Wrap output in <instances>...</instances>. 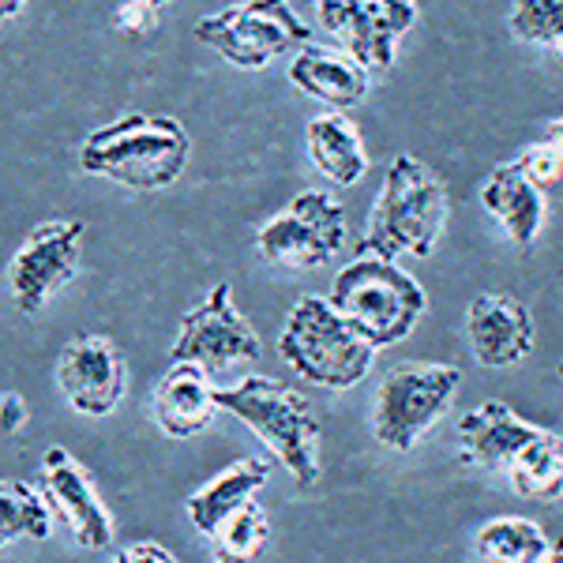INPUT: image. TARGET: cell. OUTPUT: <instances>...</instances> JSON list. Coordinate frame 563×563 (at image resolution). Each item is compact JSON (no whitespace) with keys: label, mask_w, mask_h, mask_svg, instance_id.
Masks as SVG:
<instances>
[{"label":"cell","mask_w":563,"mask_h":563,"mask_svg":"<svg viewBox=\"0 0 563 563\" xmlns=\"http://www.w3.org/2000/svg\"><path fill=\"white\" fill-rule=\"evenodd\" d=\"M113 31L121 38H147L158 31V8L147 0H121L113 12Z\"/></svg>","instance_id":"cell-27"},{"label":"cell","mask_w":563,"mask_h":563,"mask_svg":"<svg viewBox=\"0 0 563 563\" xmlns=\"http://www.w3.org/2000/svg\"><path fill=\"white\" fill-rule=\"evenodd\" d=\"M474 544L481 563H541L552 541L533 519L504 515V519H488L481 526Z\"/></svg>","instance_id":"cell-22"},{"label":"cell","mask_w":563,"mask_h":563,"mask_svg":"<svg viewBox=\"0 0 563 563\" xmlns=\"http://www.w3.org/2000/svg\"><path fill=\"white\" fill-rule=\"evenodd\" d=\"M147 4H154V8H166V4H177V0H147Z\"/></svg>","instance_id":"cell-33"},{"label":"cell","mask_w":563,"mask_h":563,"mask_svg":"<svg viewBox=\"0 0 563 563\" xmlns=\"http://www.w3.org/2000/svg\"><path fill=\"white\" fill-rule=\"evenodd\" d=\"M267 538H271V522L263 515V507L252 499L249 507H241L238 515H230L214 533V556L218 560H238V563H252L267 549Z\"/></svg>","instance_id":"cell-24"},{"label":"cell","mask_w":563,"mask_h":563,"mask_svg":"<svg viewBox=\"0 0 563 563\" xmlns=\"http://www.w3.org/2000/svg\"><path fill=\"white\" fill-rule=\"evenodd\" d=\"M346 249V211L327 192H297L256 233V252L275 267L312 271Z\"/></svg>","instance_id":"cell-8"},{"label":"cell","mask_w":563,"mask_h":563,"mask_svg":"<svg viewBox=\"0 0 563 563\" xmlns=\"http://www.w3.org/2000/svg\"><path fill=\"white\" fill-rule=\"evenodd\" d=\"M511 31L563 60V0H511Z\"/></svg>","instance_id":"cell-25"},{"label":"cell","mask_w":563,"mask_h":563,"mask_svg":"<svg viewBox=\"0 0 563 563\" xmlns=\"http://www.w3.org/2000/svg\"><path fill=\"white\" fill-rule=\"evenodd\" d=\"M372 71L361 68L350 53L342 49H323V45H305L289 60V84L301 90L305 98H316L327 109H346L361 106L368 98Z\"/></svg>","instance_id":"cell-17"},{"label":"cell","mask_w":563,"mask_h":563,"mask_svg":"<svg viewBox=\"0 0 563 563\" xmlns=\"http://www.w3.org/2000/svg\"><path fill=\"white\" fill-rule=\"evenodd\" d=\"M49 530V499L34 485H26V481H0V549H8L20 538L45 541Z\"/></svg>","instance_id":"cell-23"},{"label":"cell","mask_w":563,"mask_h":563,"mask_svg":"<svg viewBox=\"0 0 563 563\" xmlns=\"http://www.w3.org/2000/svg\"><path fill=\"white\" fill-rule=\"evenodd\" d=\"M462 387L455 365L406 361L384 372L372 406V435L387 451H413L421 435L451 410Z\"/></svg>","instance_id":"cell-6"},{"label":"cell","mask_w":563,"mask_h":563,"mask_svg":"<svg viewBox=\"0 0 563 563\" xmlns=\"http://www.w3.org/2000/svg\"><path fill=\"white\" fill-rule=\"evenodd\" d=\"M278 353L305 384L346 390L372 372L376 346L327 297H301L278 334Z\"/></svg>","instance_id":"cell-4"},{"label":"cell","mask_w":563,"mask_h":563,"mask_svg":"<svg viewBox=\"0 0 563 563\" xmlns=\"http://www.w3.org/2000/svg\"><path fill=\"white\" fill-rule=\"evenodd\" d=\"M538 140H541V143H549V147L556 151L560 158H563V117H556V121H549V124H544Z\"/></svg>","instance_id":"cell-30"},{"label":"cell","mask_w":563,"mask_h":563,"mask_svg":"<svg viewBox=\"0 0 563 563\" xmlns=\"http://www.w3.org/2000/svg\"><path fill=\"white\" fill-rule=\"evenodd\" d=\"M466 331L477 365L515 368L533 353L538 327L519 297L511 294H481L466 308Z\"/></svg>","instance_id":"cell-14"},{"label":"cell","mask_w":563,"mask_h":563,"mask_svg":"<svg viewBox=\"0 0 563 563\" xmlns=\"http://www.w3.org/2000/svg\"><path fill=\"white\" fill-rule=\"evenodd\" d=\"M218 410L233 413L241 424L267 443L297 488L312 493L320 485V417L312 402L289 384L271 376H244L241 384L218 387Z\"/></svg>","instance_id":"cell-3"},{"label":"cell","mask_w":563,"mask_h":563,"mask_svg":"<svg viewBox=\"0 0 563 563\" xmlns=\"http://www.w3.org/2000/svg\"><path fill=\"white\" fill-rule=\"evenodd\" d=\"M327 301L339 308L376 350L410 339L424 308H429L421 282L406 275L398 263L379 256H353V263L334 275Z\"/></svg>","instance_id":"cell-5"},{"label":"cell","mask_w":563,"mask_h":563,"mask_svg":"<svg viewBox=\"0 0 563 563\" xmlns=\"http://www.w3.org/2000/svg\"><path fill=\"white\" fill-rule=\"evenodd\" d=\"M507 481L530 504H560L563 499V435L544 429L507 470Z\"/></svg>","instance_id":"cell-21"},{"label":"cell","mask_w":563,"mask_h":563,"mask_svg":"<svg viewBox=\"0 0 563 563\" xmlns=\"http://www.w3.org/2000/svg\"><path fill=\"white\" fill-rule=\"evenodd\" d=\"M26 424V402L23 395H0V432L4 435H15Z\"/></svg>","instance_id":"cell-29"},{"label":"cell","mask_w":563,"mask_h":563,"mask_svg":"<svg viewBox=\"0 0 563 563\" xmlns=\"http://www.w3.org/2000/svg\"><path fill=\"white\" fill-rule=\"evenodd\" d=\"M267 477H271V466L263 459H238L233 466L218 470L207 485H199L196 493L185 499L188 522H192L203 538H214L218 526L256 499L260 488L267 485Z\"/></svg>","instance_id":"cell-19"},{"label":"cell","mask_w":563,"mask_h":563,"mask_svg":"<svg viewBox=\"0 0 563 563\" xmlns=\"http://www.w3.org/2000/svg\"><path fill=\"white\" fill-rule=\"evenodd\" d=\"M481 203H485V211L496 218L499 230L519 244V249H533L549 203H544L541 188L515 162H504V166H496L488 174V180L481 185Z\"/></svg>","instance_id":"cell-18"},{"label":"cell","mask_w":563,"mask_h":563,"mask_svg":"<svg viewBox=\"0 0 563 563\" xmlns=\"http://www.w3.org/2000/svg\"><path fill=\"white\" fill-rule=\"evenodd\" d=\"M263 353L260 334L233 305L230 282H218L211 294L180 320V334L169 346L174 365H199L207 372H225L238 365H252Z\"/></svg>","instance_id":"cell-9"},{"label":"cell","mask_w":563,"mask_h":563,"mask_svg":"<svg viewBox=\"0 0 563 563\" xmlns=\"http://www.w3.org/2000/svg\"><path fill=\"white\" fill-rule=\"evenodd\" d=\"M192 154L185 124L158 113H124L87 135L79 169L87 177L117 180L135 192H158L177 185Z\"/></svg>","instance_id":"cell-1"},{"label":"cell","mask_w":563,"mask_h":563,"mask_svg":"<svg viewBox=\"0 0 563 563\" xmlns=\"http://www.w3.org/2000/svg\"><path fill=\"white\" fill-rule=\"evenodd\" d=\"M515 166H519L522 174L541 188V192H549V188H556L560 180H563V158L549 147V143H541V140L526 143L522 154L515 158Z\"/></svg>","instance_id":"cell-26"},{"label":"cell","mask_w":563,"mask_h":563,"mask_svg":"<svg viewBox=\"0 0 563 563\" xmlns=\"http://www.w3.org/2000/svg\"><path fill=\"white\" fill-rule=\"evenodd\" d=\"M26 8V0H0V23H8V20H15Z\"/></svg>","instance_id":"cell-31"},{"label":"cell","mask_w":563,"mask_h":563,"mask_svg":"<svg viewBox=\"0 0 563 563\" xmlns=\"http://www.w3.org/2000/svg\"><path fill=\"white\" fill-rule=\"evenodd\" d=\"M84 233V222H42L20 244L8 263V289L23 316H38L76 278Z\"/></svg>","instance_id":"cell-11"},{"label":"cell","mask_w":563,"mask_h":563,"mask_svg":"<svg viewBox=\"0 0 563 563\" xmlns=\"http://www.w3.org/2000/svg\"><path fill=\"white\" fill-rule=\"evenodd\" d=\"M560 379H563V361H560Z\"/></svg>","instance_id":"cell-35"},{"label":"cell","mask_w":563,"mask_h":563,"mask_svg":"<svg viewBox=\"0 0 563 563\" xmlns=\"http://www.w3.org/2000/svg\"><path fill=\"white\" fill-rule=\"evenodd\" d=\"M541 563H563V533H560V538H552L549 552H544Z\"/></svg>","instance_id":"cell-32"},{"label":"cell","mask_w":563,"mask_h":563,"mask_svg":"<svg viewBox=\"0 0 563 563\" xmlns=\"http://www.w3.org/2000/svg\"><path fill=\"white\" fill-rule=\"evenodd\" d=\"M448 225V188L413 154H395L384 174V188L368 214L357 256H432Z\"/></svg>","instance_id":"cell-2"},{"label":"cell","mask_w":563,"mask_h":563,"mask_svg":"<svg viewBox=\"0 0 563 563\" xmlns=\"http://www.w3.org/2000/svg\"><path fill=\"white\" fill-rule=\"evenodd\" d=\"M42 496L60 511L79 549L98 552L113 544V515L106 511L87 466L65 448H49L42 455Z\"/></svg>","instance_id":"cell-13"},{"label":"cell","mask_w":563,"mask_h":563,"mask_svg":"<svg viewBox=\"0 0 563 563\" xmlns=\"http://www.w3.org/2000/svg\"><path fill=\"white\" fill-rule=\"evenodd\" d=\"M113 563H180V560L158 541H132V544H124V549L117 552Z\"/></svg>","instance_id":"cell-28"},{"label":"cell","mask_w":563,"mask_h":563,"mask_svg":"<svg viewBox=\"0 0 563 563\" xmlns=\"http://www.w3.org/2000/svg\"><path fill=\"white\" fill-rule=\"evenodd\" d=\"M214 563H238V560H218V556H214Z\"/></svg>","instance_id":"cell-34"},{"label":"cell","mask_w":563,"mask_h":563,"mask_svg":"<svg viewBox=\"0 0 563 563\" xmlns=\"http://www.w3.org/2000/svg\"><path fill=\"white\" fill-rule=\"evenodd\" d=\"M305 147H308L312 166L339 188H353L368 174V151H365V143H361L357 124H353L346 113H339V109L308 121Z\"/></svg>","instance_id":"cell-20"},{"label":"cell","mask_w":563,"mask_h":563,"mask_svg":"<svg viewBox=\"0 0 563 563\" xmlns=\"http://www.w3.org/2000/svg\"><path fill=\"white\" fill-rule=\"evenodd\" d=\"M218 387L211 384V372L199 365H174L154 384L151 413L154 424L169 440H192L203 429H211L218 410Z\"/></svg>","instance_id":"cell-16"},{"label":"cell","mask_w":563,"mask_h":563,"mask_svg":"<svg viewBox=\"0 0 563 563\" xmlns=\"http://www.w3.org/2000/svg\"><path fill=\"white\" fill-rule=\"evenodd\" d=\"M196 38L233 68H267L278 53L312 45V31L297 20L289 0H241L203 15L196 23Z\"/></svg>","instance_id":"cell-7"},{"label":"cell","mask_w":563,"mask_h":563,"mask_svg":"<svg viewBox=\"0 0 563 563\" xmlns=\"http://www.w3.org/2000/svg\"><path fill=\"white\" fill-rule=\"evenodd\" d=\"M459 451L466 466L511 470V462L544 432L519 417L507 402H481L477 410L459 417Z\"/></svg>","instance_id":"cell-15"},{"label":"cell","mask_w":563,"mask_h":563,"mask_svg":"<svg viewBox=\"0 0 563 563\" xmlns=\"http://www.w3.org/2000/svg\"><path fill=\"white\" fill-rule=\"evenodd\" d=\"M316 20L361 68L387 71L417 26V0H320Z\"/></svg>","instance_id":"cell-10"},{"label":"cell","mask_w":563,"mask_h":563,"mask_svg":"<svg viewBox=\"0 0 563 563\" xmlns=\"http://www.w3.org/2000/svg\"><path fill=\"white\" fill-rule=\"evenodd\" d=\"M57 387L76 413L106 417L121 406L124 390H129V365H124L113 339L84 334V339H71L60 350Z\"/></svg>","instance_id":"cell-12"}]
</instances>
